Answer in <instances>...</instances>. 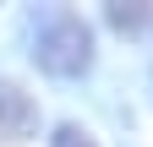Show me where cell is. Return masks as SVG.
<instances>
[{"label": "cell", "mask_w": 153, "mask_h": 147, "mask_svg": "<svg viewBox=\"0 0 153 147\" xmlns=\"http://www.w3.org/2000/svg\"><path fill=\"white\" fill-rule=\"evenodd\" d=\"M33 60L49 71V76H82L93 65V33L76 11H38L33 16Z\"/></svg>", "instance_id": "1"}, {"label": "cell", "mask_w": 153, "mask_h": 147, "mask_svg": "<svg viewBox=\"0 0 153 147\" xmlns=\"http://www.w3.org/2000/svg\"><path fill=\"white\" fill-rule=\"evenodd\" d=\"M22 131H33V104L11 82H0V136H22Z\"/></svg>", "instance_id": "2"}, {"label": "cell", "mask_w": 153, "mask_h": 147, "mask_svg": "<svg viewBox=\"0 0 153 147\" xmlns=\"http://www.w3.org/2000/svg\"><path fill=\"white\" fill-rule=\"evenodd\" d=\"M55 147H93V136L82 125H55Z\"/></svg>", "instance_id": "3"}]
</instances>
